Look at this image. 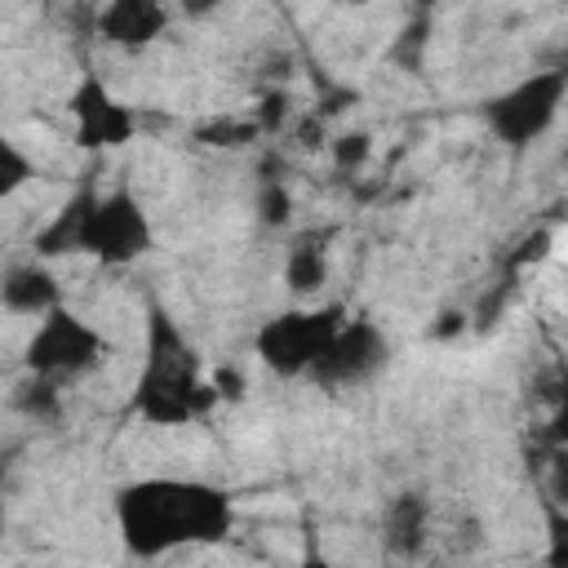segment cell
I'll return each instance as SVG.
<instances>
[{
  "mask_svg": "<svg viewBox=\"0 0 568 568\" xmlns=\"http://www.w3.org/2000/svg\"><path fill=\"white\" fill-rule=\"evenodd\" d=\"M115 524L129 555L160 559L186 546H217L235 524V506L204 479H138L115 493Z\"/></svg>",
  "mask_w": 568,
  "mask_h": 568,
  "instance_id": "6da1fadb",
  "label": "cell"
},
{
  "mask_svg": "<svg viewBox=\"0 0 568 568\" xmlns=\"http://www.w3.org/2000/svg\"><path fill=\"white\" fill-rule=\"evenodd\" d=\"M217 404L195 346L182 337L164 306H146V364L133 386V408L151 426H186Z\"/></svg>",
  "mask_w": 568,
  "mask_h": 568,
  "instance_id": "7a4b0ae2",
  "label": "cell"
},
{
  "mask_svg": "<svg viewBox=\"0 0 568 568\" xmlns=\"http://www.w3.org/2000/svg\"><path fill=\"white\" fill-rule=\"evenodd\" d=\"M102 359H106V337L67 306L49 311L22 351L27 373L49 377V382H75V377L93 373Z\"/></svg>",
  "mask_w": 568,
  "mask_h": 568,
  "instance_id": "3957f363",
  "label": "cell"
},
{
  "mask_svg": "<svg viewBox=\"0 0 568 568\" xmlns=\"http://www.w3.org/2000/svg\"><path fill=\"white\" fill-rule=\"evenodd\" d=\"M342 328V306H320V311H280L253 333L257 359L280 373V377H306L311 364L324 355L333 333Z\"/></svg>",
  "mask_w": 568,
  "mask_h": 568,
  "instance_id": "277c9868",
  "label": "cell"
},
{
  "mask_svg": "<svg viewBox=\"0 0 568 568\" xmlns=\"http://www.w3.org/2000/svg\"><path fill=\"white\" fill-rule=\"evenodd\" d=\"M564 93H568V71H559V67L532 71L519 84H510L506 93L488 98L484 102V120L497 133V142L528 146V142H537L555 124V115L564 106Z\"/></svg>",
  "mask_w": 568,
  "mask_h": 568,
  "instance_id": "5b68a950",
  "label": "cell"
},
{
  "mask_svg": "<svg viewBox=\"0 0 568 568\" xmlns=\"http://www.w3.org/2000/svg\"><path fill=\"white\" fill-rule=\"evenodd\" d=\"M151 248V222L142 213V204L133 200V191H106L93 195L89 217H84V235H80V253L98 257L102 266H129Z\"/></svg>",
  "mask_w": 568,
  "mask_h": 568,
  "instance_id": "8992f818",
  "label": "cell"
},
{
  "mask_svg": "<svg viewBox=\"0 0 568 568\" xmlns=\"http://www.w3.org/2000/svg\"><path fill=\"white\" fill-rule=\"evenodd\" d=\"M67 111H71V124H75V146H84V151L124 146L133 138V129H138L133 111L102 84L98 71H84L80 75V84L67 98Z\"/></svg>",
  "mask_w": 568,
  "mask_h": 568,
  "instance_id": "52a82bcc",
  "label": "cell"
},
{
  "mask_svg": "<svg viewBox=\"0 0 568 568\" xmlns=\"http://www.w3.org/2000/svg\"><path fill=\"white\" fill-rule=\"evenodd\" d=\"M386 359H390V346L373 320H342V328L333 333V342L324 346V355L311 364L306 377L320 386H355V382H368Z\"/></svg>",
  "mask_w": 568,
  "mask_h": 568,
  "instance_id": "ba28073f",
  "label": "cell"
},
{
  "mask_svg": "<svg viewBox=\"0 0 568 568\" xmlns=\"http://www.w3.org/2000/svg\"><path fill=\"white\" fill-rule=\"evenodd\" d=\"M169 27V9L155 0H111L93 13V36L115 49H146Z\"/></svg>",
  "mask_w": 568,
  "mask_h": 568,
  "instance_id": "9c48e42d",
  "label": "cell"
},
{
  "mask_svg": "<svg viewBox=\"0 0 568 568\" xmlns=\"http://www.w3.org/2000/svg\"><path fill=\"white\" fill-rule=\"evenodd\" d=\"M0 306L9 315H36L44 320L49 311L62 306V288H58V275L31 257V262H13L0 271Z\"/></svg>",
  "mask_w": 568,
  "mask_h": 568,
  "instance_id": "30bf717a",
  "label": "cell"
},
{
  "mask_svg": "<svg viewBox=\"0 0 568 568\" xmlns=\"http://www.w3.org/2000/svg\"><path fill=\"white\" fill-rule=\"evenodd\" d=\"M430 537V501L422 493H395L382 510V546L395 559H417Z\"/></svg>",
  "mask_w": 568,
  "mask_h": 568,
  "instance_id": "8fae6325",
  "label": "cell"
},
{
  "mask_svg": "<svg viewBox=\"0 0 568 568\" xmlns=\"http://www.w3.org/2000/svg\"><path fill=\"white\" fill-rule=\"evenodd\" d=\"M93 195L98 191H75L62 209H58V217L36 235V257H62V253H80V235H84V217H89V204H93Z\"/></svg>",
  "mask_w": 568,
  "mask_h": 568,
  "instance_id": "7c38bea8",
  "label": "cell"
},
{
  "mask_svg": "<svg viewBox=\"0 0 568 568\" xmlns=\"http://www.w3.org/2000/svg\"><path fill=\"white\" fill-rule=\"evenodd\" d=\"M284 284L293 297H311L328 284V253L320 235H302L293 240V248L284 253Z\"/></svg>",
  "mask_w": 568,
  "mask_h": 568,
  "instance_id": "4fadbf2b",
  "label": "cell"
},
{
  "mask_svg": "<svg viewBox=\"0 0 568 568\" xmlns=\"http://www.w3.org/2000/svg\"><path fill=\"white\" fill-rule=\"evenodd\" d=\"M13 408H18L27 422H36V426L58 422V417H62V386L49 382V377L27 373V377L13 386Z\"/></svg>",
  "mask_w": 568,
  "mask_h": 568,
  "instance_id": "5bb4252c",
  "label": "cell"
},
{
  "mask_svg": "<svg viewBox=\"0 0 568 568\" xmlns=\"http://www.w3.org/2000/svg\"><path fill=\"white\" fill-rule=\"evenodd\" d=\"M253 213H257V226H266V231H284L293 222V191L284 186V178L262 173V182L253 191Z\"/></svg>",
  "mask_w": 568,
  "mask_h": 568,
  "instance_id": "9a60e30c",
  "label": "cell"
},
{
  "mask_svg": "<svg viewBox=\"0 0 568 568\" xmlns=\"http://www.w3.org/2000/svg\"><path fill=\"white\" fill-rule=\"evenodd\" d=\"M36 178V164H31V155L0 129V200H9L13 191H22L27 182Z\"/></svg>",
  "mask_w": 568,
  "mask_h": 568,
  "instance_id": "2e32d148",
  "label": "cell"
},
{
  "mask_svg": "<svg viewBox=\"0 0 568 568\" xmlns=\"http://www.w3.org/2000/svg\"><path fill=\"white\" fill-rule=\"evenodd\" d=\"M195 138H200L204 146H248V142L257 138V124H253V120H226V115H217V120L200 124Z\"/></svg>",
  "mask_w": 568,
  "mask_h": 568,
  "instance_id": "e0dca14e",
  "label": "cell"
},
{
  "mask_svg": "<svg viewBox=\"0 0 568 568\" xmlns=\"http://www.w3.org/2000/svg\"><path fill=\"white\" fill-rule=\"evenodd\" d=\"M426 40H430V22L426 18H417L413 27H404V36L390 44V62H399L404 71H417L422 67V53H426Z\"/></svg>",
  "mask_w": 568,
  "mask_h": 568,
  "instance_id": "ac0fdd59",
  "label": "cell"
},
{
  "mask_svg": "<svg viewBox=\"0 0 568 568\" xmlns=\"http://www.w3.org/2000/svg\"><path fill=\"white\" fill-rule=\"evenodd\" d=\"M328 155H333V164H337V169H359V164L373 155V138H368L364 129L337 133V138L328 142Z\"/></svg>",
  "mask_w": 568,
  "mask_h": 568,
  "instance_id": "d6986e66",
  "label": "cell"
},
{
  "mask_svg": "<svg viewBox=\"0 0 568 568\" xmlns=\"http://www.w3.org/2000/svg\"><path fill=\"white\" fill-rule=\"evenodd\" d=\"M430 333H435V337H453V333H466V315H462V311H444V315H439V324H435Z\"/></svg>",
  "mask_w": 568,
  "mask_h": 568,
  "instance_id": "ffe728a7",
  "label": "cell"
},
{
  "mask_svg": "<svg viewBox=\"0 0 568 568\" xmlns=\"http://www.w3.org/2000/svg\"><path fill=\"white\" fill-rule=\"evenodd\" d=\"M302 568H328V559H324V555H315V550H311V555H306V559H302Z\"/></svg>",
  "mask_w": 568,
  "mask_h": 568,
  "instance_id": "44dd1931",
  "label": "cell"
},
{
  "mask_svg": "<svg viewBox=\"0 0 568 568\" xmlns=\"http://www.w3.org/2000/svg\"><path fill=\"white\" fill-rule=\"evenodd\" d=\"M0 537H4V462H0Z\"/></svg>",
  "mask_w": 568,
  "mask_h": 568,
  "instance_id": "7402d4cb",
  "label": "cell"
}]
</instances>
